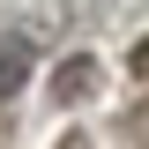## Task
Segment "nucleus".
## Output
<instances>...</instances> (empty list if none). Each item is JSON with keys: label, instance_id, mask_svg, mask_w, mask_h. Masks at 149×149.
Masks as SVG:
<instances>
[{"label": "nucleus", "instance_id": "1", "mask_svg": "<svg viewBox=\"0 0 149 149\" xmlns=\"http://www.w3.org/2000/svg\"><path fill=\"white\" fill-rule=\"evenodd\" d=\"M97 82H104V67H97L90 52H74V60H60V67H52V97H60V104H90Z\"/></svg>", "mask_w": 149, "mask_h": 149}, {"label": "nucleus", "instance_id": "2", "mask_svg": "<svg viewBox=\"0 0 149 149\" xmlns=\"http://www.w3.org/2000/svg\"><path fill=\"white\" fill-rule=\"evenodd\" d=\"M30 60H37V45H30V37H8V45H0V112H8V104H15V97H22V82H30Z\"/></svg>", "mask_w": 149, "mask_h": 149}, {"label": "nucleus", "instance_id": "3", "mask_svg": "<svg viewBox=\"0 0 149 149\" xmlns=\"http://www.w3.org/2000/svg\"><path fill=\"white\" fill-rule=\"evenodd\" d=\"M52 149H97V142H90V134H82V127H67V134H60Z\"/></svg>", "mask_w": 149, "mask_h": 149}, {"label": "nucleus", "instance_id": "4", "mask_svg": "<svg viewBox=\"0 0 149 149\" xmlns=\"http://www.w3.org/2000/svg\"><path fill=\"white\" fill-rule=\"evenodd\" d=\"M127 67H134V74H149V37L134 45V60H127Z\"/></svg>", "mask_w": 149, "mask_h": 149}, {"label": "nucleus", "instance_id": "5", "mask_svg": "<svg viewBox=\"0 0 149 149\" xmlns=\"http://www.w3.org/2000/svg\"><path fill=\"white\" fill-rule=\"evenodd\" d=\"M0 149H8V119H0Z\"/></svg>", "mask_w": 149, "mask_h": 149}]
</instances>
